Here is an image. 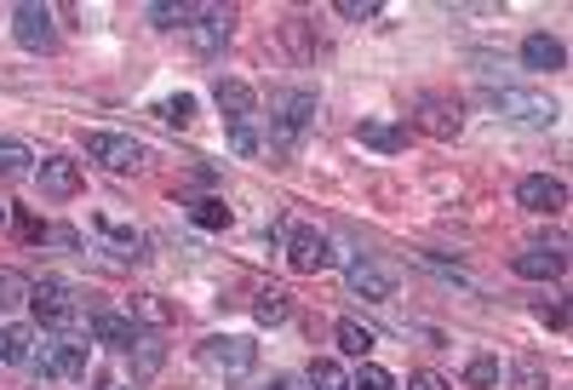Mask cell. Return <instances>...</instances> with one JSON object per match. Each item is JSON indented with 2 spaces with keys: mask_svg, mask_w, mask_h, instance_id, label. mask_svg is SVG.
Returning a JSON list of instances; mask_svg holds the SVG:
<instances>
[{
  "mask_svg": "<svg viewBox=\"0 0 573 390\" xmlns=\"http://www.w3.org/2000/svg\"><path fill=\"white\" fill-rule=\"evenodd\" d=\"M482 104L504 121H522V126H551L556 121V104L539 92H522V86H482Z\"/></svg>",
  "mask_w": 573,
  "mask_h": 390,
  "instance_id": "obj_1",
  "label": "cell"
},
{
  "mask_svg": "<svg viewBox=\"0 0 573 390\" xmlns=\"http://www.w3.org/2000/svg\"><path fill=\"white\" fill-rule=\"evenodd\" d=\"M86 155H92V167H110V173H144L155 161L150 144L126 138V133H86Z\"/></svg>",
  "mask_w": 573,
  "mask_h": 390,
  "instance_id": "obj_2",
  "label": "cell"
},
{
  "mask_svg": "<svg viewBox=\"0 0 573 390\" xmlns=\"http://www.w3.org/2000/svg\"><path fill=\"white\" fill-rule=\"evenodd\" d=\"M92 368V356L81 339H47L35 345V356H29V373L35 379H81Z\"/></svg>",
  "mask_w": 573,
  "mask_h": 390,
  "instance_id": "obj_3",
  "label": "cell"
},
{
  "mask_svg": "<svg viewBox=\"0 0 573 390\" xmlns=\"http://www.w3.org/2000/svg\"><path fill=\"white\" fill-rule=\"evenodd\" d=\"M258 362V345L253 339H229V333H213L207 345H201V368L218 373V379H247Z\"/></svg>",
  "mask_w": 573,
  "mask_h": 390,
  "instance_id": "obj_4",
  "label": "cell"
},
{
  "mask_svg": "<svg viewBox=\"0 0 573 390\" xmlns=\"http://www.w3.org/2000/svg\"><path fill=\"white\" fill-rule=\"evenodd\" d=\"M229 35H235V12H229V7H195V18L184 23V47L201 52V58L224 52Z\"/></svg>",
  "mask_w": 573,
  "mask_h": 390,
  "instance_id": "obj_5",
  "label": "cell"
},
{
  "mask_svg": "<svg viewBox=\"0 0 573 390\" xmlns=\"http://www.w3.org/2000/svg\"><path fill=\"white\" fill-rule=\"evenodd\" d=\"M287 265H293L298 276L327 270V265H332V242L316 230V224H293V230H287Z\"/></svg>",
  "mask_w": 573,
  "mask_h": 390,
  "instance_id": "obj_6",
  "label": "cell"
},
{
  "mask_svg": "<svg viewBox=\"0 0 573 390\" xmlns=\"http://www.w3.org/2000/svg\"><path fill=\"white\" fill-rule=\"evenodd\" d=\"M35 189H41V202H75L86 189V178H81V167L70 155H47L35 167Z\"/></svg>",
  "mask_w": 573,
  "mask_h": 390,
  "instance_id": "obj_7",
  "label": "cell"
},
{
  "mask_svg": "<svg viewBox=\"0 0 573 390\" xmlns=\"http://www.w3.org/2000/svg\"><path fill=\"white\" fill-rule=\"evenodd\" d=\"M12 35L23 52H52L58 35H52V12L41 7V0H23V7L12 12Z\"/></svg>",
  "mask_w": 573,
  "mask_h": 390,
  "instance_id": "obj_8",
  "label": "cell"
},
{
  "mask_svg": "<svg viewBox=\"0 0 573 390\" xmlns=\"http://www.w3.org/2000/svg\"><path fill=\"white\" fill-rule=\"evenodd\" d=\"M413 115L424 121V133H436V138H459L464 133V104H459V98L424 92L419 104H413Z\"/></svg>",
  "mask_w": 573,
  "mask_h": 390,
  "instance_id": "obj_9",
  "label": "cell"
},
{
  "mask_svg": "<svg viewBox=\"0 0 573 390\" xmlns=\"http://www.w3.org/2000/svg\"><path fill=\"white\" fill-rule=\"evenodd\" d=\"M516 202H522V213H567V184L551 173H528L516 184Z\"/></svg>",
  "mask_w": 573,
  "mask_h": 390,
  "instance_id": "obj_10",
  "label": "cell"
},
{
  "mask_svg": "<svg viewBox=\"0 0 573 390\" xmlns=\"http://www.w3.org/2000/svg\"><path fill=\"white\" fill-rule=\"evenodd\" d=\"M310 121H316V92H276V133L287 144L305 138Z\"/></svg>",
  "mask_w": 573,
  "mask_h": 390,
  "instance_id": "obj_11",
  "label": "cell"
},
{
  "mask_svg": "<svg viewBox=\"0 0 573 390\" xmlns=\"http://www.w3.org/2000/svg\"><path fill=\"white\" fill-rule=\"evenodd\" d=\"M356 144L361 150H379V155H401L413 144V126L408 121H361L356 126Z\"/></svg>",
  "mask_w": 573,
  "mask_h": 390,
  "instance_id": "obj_12",
  "label": "cell"
},
{
  "mask_svg": "<svg viewBox=\"0 0 573 390\" xmlns=\"http://www.w3.org/2000/svg\"><path fill=\"white\" fill-rule=\"evenodd\" d=\"M350 292H361V299H374V305H385L390 292H396V276L379 265V258H350Z\"/></svg>",
  "mask_w": 573,
  "mask_h": 390,
  "instance_id": "obj_13",
  "label": "cell"
},
{
  "mask_svg": "<svg viewBox=\"0 0 573 390\" xmlns=\"http://www.w3.org/2000/svg\"><path fill=\"white\" fill-rule=\"evenodd\" d=\"M29 310H35V321H47V328H63V321H70V287L63 281H35L29 287Z\"/></svg>",
  "mask_w": 573,
  "mask_h": 390,
  "instance_id": "obj_14",
  "label": "cell"
},
{
  "mask_svg": "<svg viewBox=\"0 0 573 390\" xmlns=\"http://www.w3.org/2000/svg\"><path fill=\"white\" fill-rule=\"evenodd\" d=\"M92 230L104 236V242H110L121 258H144V253H150V242H144L139 230H132V224H121L115 213H92Z\"/></svg>",
  "mask_w": 573,
  "mask_h": 390,
  "instance_id": "obj_15",
  "label": "cell"
},
{
  "mask_svg": "<svg viewBox=\"0 0 573 390\" xmlns=\"http://www.w3.org/2000/svg\"><path fill=\"white\" fill-rule=\"evenodd\" d=\"M92 339L110 345V350H132V345H139V321L115 316V310H92Z\"/></svg>",
  "mask_w": 573,
  "mask_h": 390,
  "instance_id": "obj_16",
  "label": "cell"
},
{
  "mask_svg": "<svg viewBox=\"0 0 573 390\" xmlns=\"http://www.w3.org/2000/svg\"><path fill=\"white\" fill-rule=\"evenodd\" d=\"M516 276H528V281H556V276H567V253H562V247H528V253L516 258Z\"/></svg>",
  "mask_w": 573,
  "mask_h": 390,
  "instance_id": "obj_17",
  "label": "cell"
},
{
  "mask_svg": "<svg viewBox=\"0 0 573 390\" xmlns=\"http://www.w3.org/2000/svg\"><path fill=\"white\" fill-rule=\"evenodd\" d=\"M213 98H218L224 121H253V110H258V92H253L247 81H235V75H224V81L213 86Z\"/></svg>",
  "mask_w": 573,
  "mask_h": 390,
  "instance_id": "obj_18",
  "label": "cell"
},
{
  "mask_svg": "<svg viewBox=\"0 0 573 390\" xmlns=\"http://www.w3.org/2000/svg\"><path fill=\"white\" fill-rule=\"evenodd\" d=\"M522 63H528V70H539V75H551V70H562V63H567V47L556 35H528L522 41Z\"/></svg>",
  "mask_w": 573,
  "mask_h": 390,
  "instance_id": "obj_19",
  "label": "cell"
},
{
  "mask_svg": "<svg viewBox=\"0 0 573 390\" xmlns=\"http://www.w3.org/2000/svg\"><path fill=\"white\" fill-rule=\"evenodd\" d=\"M29 356H35V333H29L23 321H7V328H0V362L29 368Z\"/></svg>",
  "mask_w": 573,
  "mask_h": 390,
  "instance_id": "obj_20",
  "label": "cell"
},
{
  "mask_svg": "<svg viewBox=\"0 0 573 390\" xmlns=\"http://www.w3.org/2000/svg\"><path fill=\"white\" fill-rule=\"evenodd\" d=\"M253 316L264 321V328H276V321H287V316H293V299H287L282 287H264L258 299H253Z\"/></svg>",
  "mask_w": 573,
  "mask_h": 390,
  "instance_id": "obj_21",
  "label": "cell"
},
{
  "mask_svg": "<svg viewBox=\"0 0 573 390\" xmlns=\"http://www.w3.org/2000/svg\"><path fill=\"white\" fill-rule=\"evenodd\" d=\"M155 115H161V126L184 133V126L195 121V98H190V92H173V98H161V104H155Z\"/></svg>",
  "mask_w": 573,
  "mask_h": 390,
  "instance_id": "obj_22",
  "label": "cell"
},
{
  "mask_svg": "<svg viewBox=\"0 0 573 390\" xmlns=\"http://www.w3.org/2000/svg\"><path fill=\"white\" fill-rule=\"evenodd\" d=\"M190 224H201V230H229V207L218 202V195H207V202H184Z\"/></svg>",
  "mask_w": 573,
  "mask_h": 390,
  "instance_id": "obj_23",
  "label": "cell"
},
{
  "mask_svg": "<svg viewBox=\"0 0 573 390\" xmlns=\"http://www.w3.org/2000/svg\"><path fill=\"white\" fill-rule=\"evenodd\" d=\"M464 379L477 384V390H493V384L504 379V368H499V356H493V350H482V356H470V368H464Z\"/></svg>",
  "mask_w": 573,
  "mask_h": 390,
  "instance_id": "obj_24",
  "label": "cell"
},
{
  "mask_svg": "<svg viewBox=\"0 0 573 390\" xmlns=\"http://www.w3.org/2000/svg\"><path fill=\"white\" fill-rule=\"evenodd\" d=\"M224 138H229L235 155H258V150H264V138H258L253 121H224Z\"/></svg>",
  "mask_w": 573,
  "mask_h": 390,
  "instance_id": "obj_25",
  "label": "cell"
},
{
  "mask_svg": "<svg viewBox=\"0 0 573 390\" xmlns=\"http://www.w3.org/2000/svg\"><path fill=\"white\" fill-rule=\"evenodd\" d=\"M35 161H29V150L18 138H0V178H23Z\"/></svg>",
  "mask_w": 573,
  "mask_h": 390,
  "instance_id": "obj_26",
  "label": "cell"
},
{
  "mask_svg": "<svg viewBox=\"0 0 573 390\" xmlns=\"http://www.w3.org/2000/svg\"><path fill=\"white\" fill-rule=\"evenodd\" d=\"M132 321H155V328H166L173 310H166V299H155V292H139V299H132Z\"/></svg>",
  "mask_w": 573,
  "mask_h": 390,
  "instance_id": "obj_27",
  "label": "cell"
},
{
  "mask_svg": "<svg viewBox=\"0 0 573 390\" xmlns=\"http://www.w3.org/2000/svg\"><path fill=\"white\" fill-rule=\"evenodd\" d=\"M18 305H29V281L12 276V270H0V316L18 310Z\"/></svg>",
  "mask_w": 573,
  "mask_h": 390,
  "instance_id": "obj_28",
  "label": "cell"
},
{
  "mask_svg": "<svg viewBox=\"0 0 573 390\" xmlns=\"http://www.w3.org/2000/svg\"><path fill=\"white\" fill-rule=\"evenodd\" d=\"M310 390H350L339 362H310Z\"/></svg>",
  "mask_w": 573,
  "mask_h": 390,
  "instance_id": "obj_29",
  "label": "cell"
},
{
  "mask_svg": "<svg viewBox=\"0 0 573 390\" xmlns=\"http://www.w3.org/2000/svg\"><path fill=\"white\" fill-rule=\"evenodd\" d=\"M339 350H350V356H367V350H374V333H367L361 321H339Z\"/></svg>",
  "mask_w": 573,
  "mask_h": 390,
  "instance_id": "obj_30",
  "label": "cell"
},
{
  "mask_svg": "<svg viewBox=\"0 0 573 390\" xmlns=\"http://www.w3.org/2000/svg\"><path fill=\"white\" fill-rule=\"evenodd\" d=\"M144 18H150L155 29H173V23H190V18H195V7H173V0H161V7H150Z\"/></svg>",
  "mask_w": 573,
  "mask_h": 390,
  "instance_id": "obj_31",
  "label": "cell"
},
{
  "mask_svg": "<svg viewBox=\"0 0 573 390\" xmlns=\"http://www.w3.org/2000/svg\"><path fill=\"white\" fill-rule=\"evenodd\" d=\"M350 390H396V379H390L379 362H361V373L350 379Z\"/></svg>",
  "mask_w": 573,
  "mask_h": 390,
  "instance_id": "obj_32",
  "label": "cell"
},
{
  "mask_svg": "<svg viewBox=\"0 0 573 390\" xmlns=\"http://www.w3.org/2000/svg\"><path fill=\"white\" fill-rule=\"evenodd\" d=\"M132 368L155 373V368H161V339H144V333H139V345H132Z\"/></svg>",
  "mask_w": 573,
  "mask_h": 390,
  "instance_id": "obj_33",
  "label": "cell"
},
{
  "mask_svg": "<svg viewBox=\"0 0 573 390\" xmlns=\"http://www.w3.org/2000/svg\"><path fill=\"white\" fill-rule=\"evenodd\" d=\"M385 7L379 0H339V18H350V23H374Z\"/></svg>",
  "mask_w": 573,
  "mask_h": 390,
  "instance_id": "obj_34",
  "label": "cell"
},
{
  "mask_svg": "<svg viewBox=\"0 0 573 390\" xmlns=\"http://www.w3.org/2000/svg\"><path fill=\"white\" fill-rule=\"evenodd\" d=\"M516 390H551V379L539 373L533 362H516Z\"/></svg>",
  "mask_w": 573,
  "mask_h": 390,
  "instance_id": "obj_35",
  "label": "cell"
},
{
  "mask_svg": "<svg viewBox=\"0 0 573 390\" xmlns=\"http://www.w3.org/2000/svg\"><path fill=\"white\" fill-rule=\"evenodd\" d=\"M539 321H545V328H556V333H562V328H567V305H562V299H556V305L545 299V305H539Z\"/></svg>",
  "mask_w": 573,
  "mask_h": 390,
  "instance_id": "obj_36",
  "label": "cell"
},
{
  "mask_svg": "<svg viewBox=\"0 0 573 390\" xmlns=\"http://www.w3.org/2000/svg\"><path fill=\"white\" fill-rule=\"evenodd\" d=\"M408 390H453V384H448L442 373H413V379H408Z\"/></svg>",
  "mask_w": 573,
  "mask_h": 390,
  "instance_id": "obj_37",
  "label": "cell"
},
{
  "mask_svg": "<svg viewBox=\"0 0 573 390\" xmlns=\"http://www.w3.org/2000/svg\"><path fill=\"white\" fill-rule=\"evenodd\" d=\"M0 224H12V207H7V202H0Z\"/></svg>",
  "mask_w": 573,
  "mask_h": 390,
  "instance_id": "obj_38",
  "label": "cell"
},
{
  "mask_svg": "<svg viewBox=\"0 0 573 390\" xmlns=\"http://www.w3.org/2000/svg\"><path fill=\"white\" fill-rule=\"evenodd\" d=\"M264 390H293V384H287V379H276V384H264Z\"/></svg>",
  "mask_w": 573,
  "mask_h": 390,
  "instance_id": "obj_39",
  "label": "cell"
}]
</instances>
